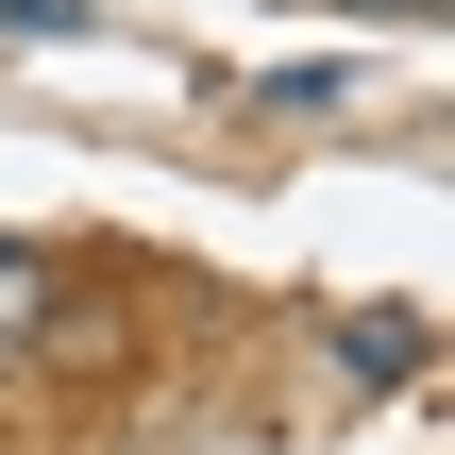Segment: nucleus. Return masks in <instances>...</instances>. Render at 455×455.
<instances>
[{
	"label": "nucleus",
	"mask_w": 455,
	"mask_h": 455,
	"mask_svg": "<svg viewBox=\"0 0 455 455\" xmlns=\"http://www.w3.org/2000/svg\"><path fill=\"white\" fill-rule=\"evenodd\" d=\"M51 355H68V253L0 236V371H51Z\"/></svg>",
	"instance_id": "nucleus-1"
},
{
	"label": "nucleus",
	"mask_w": 455,
	"mask_h": 455,
	"mask_svg": "<svg viewBox=\"0 0 455 455\" xmlns=\"http://www.w3.org/2000/svg\"><path fill=\"white\" fill-rule=\"evenodd\" d=\"M338 355H355L371 388H405V371H422V321H405V304H371V321H338Z\"/></svg>",
	"instance_id": "nucleus-2"
},
{
	"label": "nucleus",
	"mask_w": 455,
	"mask_h": 455,
	"mask_svg": "<svg viewBox=\"0 0 455 455\" xmlns=\"http://www.w3.org/2000/svg\"><path fill=\"white\" fill-rule=\"evenodd\" d=\"M253 101H287V118H321V101H355V51H287Z\"/></svg>",
	"instance_id": "nucleus-3"
},
{
	"label": "nucleus",
	"mask_w": 455,
	"mask_h": 455,
	"mask_svg": "<svg viewBox=\"0 0 455 455\" xmlns=\"http://www.w3.org/2000/svg\"><path fill=\"white\" fill-rule=\"evenodd\" d=\"M0 34H84V0H0Z\"/></svg>",
	"instance_id": "nucleus-4"
},
{
	"label": "nucleus",
	"mask_w": 455,
	"mask_h": 455,
	"mask_svg": "<svg viewBox=\"0 0 455 455\" xmlns=\"http://www.w3.org/2000/svg\"><path fill=\"white\" fill-rule=\"evenodd\" d=\"M321 17H388V34H439V0H321Z\"/></svg>",
	"instance_id": "nucleus-5"
}]
</instances>
